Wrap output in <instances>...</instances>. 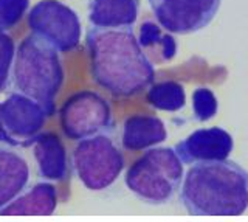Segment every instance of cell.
Listing matches in <instances>:
<instances>
[{"instance_id": "cell-1", "label": "cell", "mask_w": 248, "mask_h": 222, "mask_svg": "<svg viewBox=\"0 0 248 222\" xmlns=\"http://www.w3.org/2000/svg\"><path fill=\"white\" fill-rule=\"evenodd\" d=\"M87 51L92 78L116 98L134 96L154 84L155 67L132 27L89 28Z\"/></svg>"}, {"instance_id": "cell-2", "label": "cell", "mask_w": 248, "mask_h": 222, "mask_svg": "<svg viewBox=\"0 0 248 222\" xmlns=\"http://www.w3.org/2000/svg\"><path fill=\"white\" fill-rule=\"evenodd\" d=\"M178 197L192 216H239L248 208V173L228 159L194 163Z\"/></svg>"}, {"instance_id": "cell-3", "label": "cell", "mask_w": 248, "mask_h": 222, "mask_svg": "<svg viewBox=\"0 0 248 222\" xmlns=\"http://www.w3.org/2000/svg\"><path fill=\"white\" fill-rule=\"evenodd\" d=\"M65 79L59 51L36 34H28L16 48L11 68L14 92L42 106L46 117L56 112V96Z\"/></svg>"}, {"instance_id": "cell-4", "label": "cell", "mask_w": 248, "mask_h": 222, "mask_svg": "<svg viewBox=\"0 0 248 222\" xmlns=\"http://www.w3.org/2000/svg\"><path fill=\"white\" fill-rule=\"evenodd\" d=\"M183 162L172 148H149L126 173V187L144 204H169L183 182Z\"/></svg>"}, {"instance_id": "cell-5", "label": "cell", "mask_w": 248, "mask_h": 222, "mask_svg": "<svg viewBox=\"0 0 248 222\" xmlns=\"http://www.w3.org/2000/svg\"><path fill=\"white\" fill-rule=\"evenodd\" d=\"M72 165L90 191H103L118 180L124 170V156L108 134H98L82 139L73 149Z\"/></svg>"}, {"instance_id": "cell-6", "label": "cell", "mask_w": 248, "mask_h": 222, "mask_svg": "<svg viewBox=\"0 0 248 222\" xmlns=\"http://www.w3.org/2000/svg\"><path fill=\"white\" fill-rule=\"evenodd\" d=\"M62 132L70 140H82L113 131L112 107L96 92L82 90L72 95L59 111Z\"/></svg>"}, {"instance_id": "cell-7", "label": "cell", "mask_w": 248, "mask_h": 222, "mask_svg": "<svg viewBox=\"0 0 248 222\" xmlns=\"http://www.w3.org/2000/svg\"><path fill=\"white\" fill-rule=\"evenodd\" d=\"M28 27L62 53L76 50L81 41V19L61 0H39L28 13Z\"/></svg>"}, {"instance_id": "cell-8", "label": "cell", "mask_w": 248, "mask_h": 222, "mask_svg": "<svg viewBox=\"0 0 248 222\" xmlns=\"http://www.w3.org/2000/svg\"><path fill=\"white\" fill-rule=\"evenodd\" d=\"M222 0H149L158 25L174 34H192L213 22Z\"/></svg>"}, {"instance_id": "cell-9", "label": "cell", "mask_w": 248, "mask_h": 222, "mask_svg": "<svg viewBox=\"0 0 248 222\" xmlns=\"http://www.w3.org/2000/svg\"><path fill=\"white\" fill-rule=\"evenodd\" d=\"M45 120L46 113L42 106L19 92H13L3 103H0V126L10 146H31L42 131Z\"/></svg>"}, {"instance_id": "cell-10", "label": "cell", "mask_w": 248, "mask_h": 222, "mask_svg": "<svg viewBox=\"0 0 248 222\" xmlns=\"http://www.w3.org/2000/svg\"><path fill=\"white\" fill-rule=\"evenodd\" d=\"M234 148L230 132L222 127L197 129L177 143L175 154L186 165L227 160Z\"/></svg>"}, {"instance_id": "cell-11", "label": "cell", "mask_w": 248, "mask_h": 222, "mask_svg": "<svg viewBox=\"0 0 248 222\" xmlns=\"http://www.w3.org/2000/svg\"><path fill=\"white\" fill-rule=\"evenodd\" d=\"M37 173L44 180L62 182L68 177L70 166L62 140L53 132H39L33 142Z\"/></svg>"}, {"instance_id": "cell-12", "label": "cell", "mask_w": 248, "mask_h": 222, "mask_svg": "<svg viewBox=\"0 0 248 222\" xmlns=\"http://www.w3.org/2000/svg\"><path fill=\"white\" fill-rule=\"evenodd\" d=\"M30 183V166L14 146L0 143V210L17 197Z\"/></svg>"}, {"instance_id": "cell-13", "label": "cell", "mask_w": 248, "mask_h": 222, "mask_svg": "<svg viewBox=\"0 0 248 222\" xmlns=\"http://www.w3.org/2000/svg\"><path fill=\"white\" fill-rule=\"evenodd\" d=\"M58 206V191L51 182L44 180L25 188L22 193L6 204L0 214L3 216H50Z\"/></svg>"}, {"instance_id": "cell-14", "label": "cell", "mask_w": 248, "mask_h": 222, "mask_svg": "<svg viewBox=\"0 0 248 222\" xmlns=\"http://www.w3.org/2000/svg\"><path fill=\"white\" fill-rule=\"evenodd\" d=\"M166 139V126L158 117L132 115L123 125L121 144L127 151L149 149L163 143Z\"/></svg>"}, {"instance_id": "cell-15", "label": "cell", "mask_w": 248, "mask_h": 222, "mask_svg": "<svg viewBox=\"0 0 248 222\" xmlns=\"http://www.w3.org/2000/svg\"><path fill=\"white\" fill-rule=\"evenodd\" d=\"M140 0H92L89 20L103 28L134 27L138 19Z\"/></svg>"}, {"instance_id": "cell-16", "label": "cell", "mask_w": 248, "mask_h": 222, "mask_svg": "<svg viewBox=\"0 0 248 222\" xmlns=\"http://www.w3.org/2000/svg\"><path fill=\"white\" fill-rule=\"evenodd\" d=\"M146 99L157 111L177 112L185 107L186 94H185V87L180 82L163 81L158 84H151Z\"/></svg>"}, {"instance_id": "cell-17", "label": "cell", "mask_w": 248, "mask_h": 222, "mask_svg": "<svg viewBox=\"0 0 248 222\" xmlns=\"http://www.w3.org/2000/svg\"><path fill=\"white\" fill-rule=\"evenodd\" d=\"M138 42L141 45V48H155L160 47L161 59L170 61L177 53V42L170 34L161 33V30L157 24L146 20L140 30Z\"/></svg>"}, {"instance_id": "cell-18", "label": "cell", "mask_w": 248, "mask_h": 222, "mask_svg": "<svg viewBox=\"0 0 248 222\" xmlns=\"http://www.w3.org/2000/svg\"><path fill=\"white\" fill-rule=\"evenodd\" d=\"M219 104L213 90L208 87H199L192 94V111L197 121H208L216 117Z\"/></svg>"}, {"instance_id": "cell-19", "label": "cell", "mask_w": 248, "mask_h": 222, "mask_svg": "<svg viewBox=\"0 0 248 222\" xmlns=\"http://www.w3.org/2000/svg\"><path fill=\"white\" fill-rule=\"evenodd\" d=\"M16 45L13 37L0 28V94L6 90L11 81V68L14 63Z\"/></svg>"}, {"instance_id": "cell-20", "label": "cell", "mask_w": 248, "mask_h": 222, "mask_svg": "<svg viewBox=\"0 0 248 222\" xmlns=\"http://www.w3.org/2000/svg\"><path fill=\"white\" fill-rule=\"evenodd\" d=\"M30 8V0H0V28H14Z\"/></svg>"}, {"instance_id": "cell-21", "label": "cell", "mask_w": 248, "mask_h": 222, "mask_svg": "<svg viewBox=\"0 0 248 222\" xmlns=\"http://www.w3.org/2000/svg\"><path fill=\"white\" fill-rule=\"evenodd\" d=\"M0 143H5L6 144V137H5V132H3L2 126H0Z\"/></svg>"}]
</instances>
